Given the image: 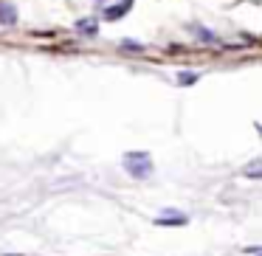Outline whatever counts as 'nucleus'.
Wrapping results in <instances>:
<instances>
[{"label":"nucleus","instance_id":"0eeeda50","mask_svg":"<svg viewBox=\"0 0 262 256\" xmlns=\"http://www.w3.org/2000/svg\"><path fill=\"white\" fill-rule=\"evenodd\" d=\"M245 175H248V177H259V160H254V164L245 169Z\"/></svg>","mask_w":262,"mask_h":256},{"label":"nucleus","instance_id":"7ed1b4c3","mask_svg":"<svg viewBox=\"0 0 262 256\" xmlns=\"http://www.w3.org/2000/svg\"><path fill=\"white\" fill-rule=\"evenodd\" d=\"M127 9H130V0H124V3H119V6H113V9H107V12H104V20H119V17H124Z\"/></svg>","mask_w":262,"mask_h":256},{"label":"nucleus","instance_id":"f03ea898","mask_svg":"<svg viewBox=\"0 0 262 256\" xmlns=\"http://www.w3.org/2000/svg\"><path fill=\"white\" fill-rule=\"evenodd\" d=\"M0 23H6V26L17 23V9L12 3H3V0H0Z\"/></svg>","mask_w":262,"mask_h":256},{"label":"nucleus","instance_id":"f257e3e1","mask_svg":"<svg viewBox=\"0 0 262 256\" xmlns=\"http://www.w3.org/2000/svg\"><path fill=\"white\" fill-rule=\"evenodd\" d=\"M124 169L133 177H149L152 175V158L147 152H130L124 155Z\"/></svg>","mask_w":262,"mask_h":256},{"label":"nucleus","instance_id":"6e6552de","mask_svg":"<svg viewBox=\"0 0 262 256\" xmlns=\"http://www.w3.org/2000/svg\"><path fill=\"white\" fill-rule=\"evenodd\" d=\"M198 34L203 37L206 42H214V34H209V31H206V29H198Z\"/></svg>","mask_w":262,"mask_h":256},{"label":"nucleus","instance_id":"39448f33","mask_svg":"<svg viewBox=\"0 0 262 256\" xmlns=\"http://www.w3.org/2000/svg\"><path fill=\"white\" fill-rule=\"evenodd\" d=\"M158 225H186V217H158Z\"/></svg>","mask_w":262,"mask_h":256},{"label":"nucleus","instance_id":"20e7f679","mask_svg":"<svg viewBox=\"0 0 262 256\" xmlns=\"http://www.w3.org/2000/svg\"><path fill=\"white\" fill-rule=\"evenodd\" d=\"M76 29H79L82 34H88V37L96 34V23H91V20H79V23H76Z\"/></svg>","mask_w":262,"mask_h":256},{"label":"nucleus","instance_id":"423d86ee","mask_svg":"<svg viewBox=\"0 0 262 256\" xmlns=\"http://www.w3.org/2000/svg\"><path fill=\"white\" fill-rule=\"evenodd\" d=\"M178 82H181V85H192V82H198V74H189V71H186V74H181V79H178Z\"/></svg>","mask_w":262,"mask_h":256}]
</instances>
